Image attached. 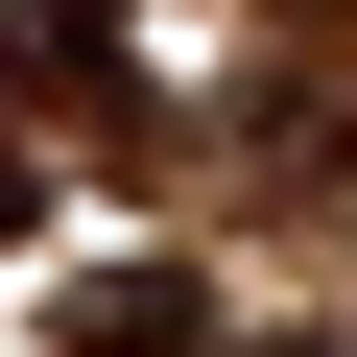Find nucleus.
<instances>
[{"label": "nucleus", "mask_w": 357, "mask_h": 357, "mask_svg": "<svg viewBox=\"0 0 357 357\" xmlns=\"http://www.w3.org/2000/svg\"><path fill=\"white\" fill-rule=\"evenodd\" d=\"M238 167H262L286 215H310L333 167H357V96H310V72H262V96H238Z\"/></svg>", "instance_id": "nucleus-1"}, {"label": "nucleus", "mask_w": 357, "mask_h": 357, "mask_svg": "<svg viewBox=\"0 0 357 357\" xmlns=\"http://www.w3.org/2000/svg\"><path fill=\"white\" fill-rule=\"evenodd\" d=\"M215 310H191V262H96L72 286V357H191Z\"/></svg>", "instance_id": "nucleus-2"}, {"label": "nucleus", "mask_w": 357, "mask_h": 357, "mask_svg": "<svg viewBox=\"0 0 357 357\" xmlns=\"http://www.w3.org/2000/svg\"><path fill=\"white\" fill-rule=\"evenodd\" d=\"M0 48H24L48 96H119V0H0Z\"/></svg>", "instance_id": "nucleus-3"}, {"label": "nucleus", "mask_w": 357, "mask_h": 357, "mask_svg": "<svg viewBox=\"0 0 357 357\" xmlns=\"http://www.w3.org/2000/svg\"><path fill=\"white\" fill-rule=\"evenodd\" d=\"M24 191H48V167H24V119H0V238H24Z\"/></svg>", "instance_id": "nucleus-4"}, {"label": "nucleus", "mask_w": 357, "mask_h": 357, "mask_svg": "<svg viewBox=\"0 0 357 357\" xmlns=\"http://www.w3.org/2000/svg\"><path fill=\"white\" fill-rule=\"evenodd\" d=\"M238 357H333V333H238Z\"/></svg>", "instance_id": "nucleus-5"}]
</instances>
